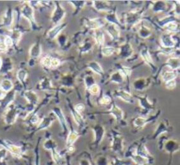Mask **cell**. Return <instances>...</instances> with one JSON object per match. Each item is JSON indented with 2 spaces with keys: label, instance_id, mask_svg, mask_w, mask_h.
<instances>
[{
  "label": "cell",
  "instance_id": "1",
  "mask_svg": "<svg viewBox=\"0 0 180 165\" xmlns=\"http://www.w3.org/2000/svg\"><path fill=\"white\" fill-rule=\"evenodd\" d=\"M41 64L43 66L48 68V69H51V68L52 69H55L60 64V60L57 58L52 57L50 56H46L42 59Z\"/></svg>",
  "mask_w": 180,
  "mask_h": 165
},
{
  "label": "cell",
  "instance_id": "2",
  "mask_svg": "<svg viewBox=\"0 0 180 165\" xmlns=\"http://www.w3.org/2000/svg\"><path fill=\"white\" fill-rule=\"evenodd\" d=\"M13 45L12 39L8 36H0V51H5Z\"/></svg>",
  "mask_w": 180,
  "mask_h": 165
},
{
  "label": "cell",
  "instance_id": "3",
  "mask_svg": "<svg viewBox=\"0 0 180 165\" xmlns=\"http://www.w3.org/2000/svg\"><path fill=\"white\" fill-rule=\"evenodd\" d=\"M131 158L135 163L138 165H145L146 164H147L149 161L148 159L138 154L136 152L133 153V154L131 155Z\"/></svg>",
  "mask_w": 180,
  "mask_h": 165
},
{
  "label": "cell",
  "instance_id": "4",
  "mask_svg": "<svg viewBox=\"0 0 180 165\" xmlns=\"http://www.w3.org/2000/svg\"><path fill=\"white\" fill-rule=\"evenodd\" d=\"M65 24H60L58 25L57 26H55V27H53V29L50 30L48 33V35L50 37V38L54 39L57 37L60 33L64 29Z\"/></svg>",
  "mask_w": 180,
  "mask_h": 165
},
{
  "label": "cell",
  "instance_id": "5",
  "mask_svg": "<svg viewBox=\"0 0 180 165\" xmlns=\"http://www.w3.org/2000/svg\"><path fill=\"white\" fill-rule=\"evenodd\" d=\"M111 114L114 116L117 120H120L122 119L123 117V112L121 110V109L116 106V105H113L111 108Z\"/></svg>",
  "mask_w": 180,
  "mask_h": 165
},
{
  "label": "cell",
  "instance_id": "6",
  "mask_svg": "<svg viewBox=\"0 0 180 165\" xmlns=\"http://www.w3.org/2000/svg\"><path fill=\"white\" fill-rule=\"evenodd\" d=\"M79 137V133L75 132V131H72L70 132L68 135V137L67 139V144L68 147L73 146V144L75 143V142L77 140Z\"/></svg>",
  "mask_w": 180,
  "mask_h": 165
},
{
  "label": "cell",
  "instance_id": "7",
  "mask_svg": "<svg viewBox=\"0 0 180 165\" xmlns=\"http://www.w3.org/2000/svg\"><path fill=\"white\" fill-rule=\"evenodd\" d=\"M107 31L109 35L111 36V37H112V38L114 39H117L118 37L119 36V31L116 25H115V24L109 25L108 27Z\"/></svg>",
  "mask_w": 180,
  "mask_h": 165
},
{
  "label": "cell",
  "instance_id": "8",
  "mask_svg": "<svg viewBox=\"0 0 180 165\" xmlns=\"http://www.w3.org/2000/svg\"><path fill=\"white\" fill-rule=\"evenodd\" d=\"M105 24V22L102 19H96L90 21L88 23V26L89 27H91L92 29H97V28H99L101 26H103Z\"/></svg>",
  "mask_w": 180,
  "mask_h": 165
},
{
  "label": "cell",
  "instance_id": "9",
  "mask_svg": "<svg viewBox=\"0 0 180 165\" xmlns=\"http://www.w3.org/2000/svg\"><path fill=\"white\" fill-rule=\"evenodd\" d=\"M13 85L12 82L10 80H8V79H4L1 82V84H0V88L1 89L5 92H9L13 88Z\"/></svg>",
  "mask_w": 180,
  "mask_h": 165
},
{
  "label": "cell",
  "instance_id": "10",
  "mask_svg": "<svg viewBox=\"0 0 180 165\" xmlns=\"http://www.w3.org/2000/svg\"><path fill=\"white\" fill-rule=\"evenodd\" d=\"M117 96L126 102H131L132 100V96L130 95V93L126 92L125 91H119L117 93Z\"/></svg>",
  "mask_w": 180,
  "mask_h": 165
},
{
  "label": "cell",
  "instance_id": "11",
  "mask_svg": "<svg viewBox=\"0 0 180 165\" xmlns=\"http://www.w3.org/2000/svg\"><path fill=\"white\" fill-rule=\"evenodd\" d=\"M41 52V50L40 46L38 45L34 44L30 50V55L32 57H38L40 55Z\"/></svg>",
  "mask_w": 180,
  "mask_h": 165
},
{
  "label": "cell",
  "instance_id": "12",
  "mask_svg": "<svg viewBox=\"0 0 180 165\" xmlns=\"http://www.w3.org/2000/svg\"><path fill=\"white\" fill-rule=\"evenodd\" d=\"M22 14L25 15V17L30 21L34 19V13L31 7H26L22 9Z\"/></svg>",
  "mask_w": 180,
  "mask_h": 165
},
{
  "label": "cell",
  "instance_id": "13",
  "mask_svg": "<svg viewBox=\"0 0 180 165\" xmlns=\"http://www.w3.org/2000/svg\"><path fill=\"white\" fill-rule=\"evenodd\" d=\"M25 96H26V98H27V100H30V103H32L33 104H37L38 102V97L36 95V93H34L33 92H27L26 94H25Z\"/></svg>",
  "mask_w": 180,
  "mask_h": 165
},
{
  "label": "cell",
  "instance_id": "14",
  "mask_svg": "<svg viewBox=\"0 0 180 165\" xmlns=\"http://www.w3.org/2000/svg\"><path fill=\"white\" fill-rule=\"evenodd\" d=\"M176 77V75L173 71H167L164 74V75H163V79H164L165 82H167L169 81L174 80Z\"/></svg>",
  "mask_w": 180,
  "mask_h": 165
},
{
  "label": "cell",
  "instance_id": "15",
  "mask_svg": "<svg viewBox=\"0 0 180 165\" xmlns=\"http://www.w3.org/2000/svg\"><path fill=\"white\" fill-rule=\"evenodd\" d=\"M146 124V119L139 117L135 119L134 121V126L138 128H142Z\"/></svg>",
  "mask_w": 180,
  "mask_h": 165
},
{
  "label": "cell",
  "instance_id": "16",
  "mask_svg": "<svg viewBox=\"0 0 180 165\" xmlns=\"http://www.w3.org/2000/svg\"><path fill=\"white\" fill-rule=\"evenodd\" d=\"M64 12L62 8H61V7H58V8L56 9V12L54 13V16H53V19H55L56 20V22H57L58 20H60L61 17L64 15ZM62 19V18H61Z\"/></svg>",
  "mask_w": 180,
  "mask_h": 165
},
{
  "label": "cell",
  "instance_id": "17",
  "mask_svg": "<svg viewBox=\"0 0 180 165\" xmlns=\"http://www.w3.org/2000/svg\"><path fill=\"white\" fill-rule=\"evenodd\" d=\"M162 40H163V45H164V47L166 46L167 43H167V47H173L174 43H173V40H172V39H171V38L169 36H165V37H163Z\"/></svg>",
  "mask_w": 180,
  "mask_h": 165
},
{
  "label": "cell",
  "instance_id": "18",
  "mask_svg": "<svg viewBox=\"0 0 180 165\" xmlns=\"http://www.w3.org/2000/svg\"><path fill=\"white\" fill-rule=\"evenodd\" d=\"M52 157L57 163H60V162L62 163V158L61 156L59 154L58 152H57V150H55L54 149H52Z\"/></svg>",
  "mask_w": 180,
  "mask_h": 165
},
{
  "label": "cell",
  "instance_id": "19",
  "mask_svg": "<svg viewBox=\"0 0 180 165\" xmlns=\"http://www.w3.org/2000/svg\"><path fill=\"white\" fill-rule=\"evenodd\" d=\"M91 68L95 73L100 74L102 73V68L101 67L100 64L98 62H92L91 63Z\"/></svg>",
  "mask_w": 180,
  "mask_h": 165
},
{
  "label": "cell",
  "instance_id": "20",
  "mask_svg": "<svg viewBox=\"0 0 180 165\" xmlns=\"http://www.w3.org/2000/svg\"><path fill=\"white\" fill-rule=\"evenodd\" d=\"M89 92L92 95H97L100 92V88L97 84H93L89 87Z\"/></svg>",
  "mask_w": 180,
  "mask_h": 165
},
{
  "label": "cell",
  "instance_id": "21",
  "mask_svg": "<svg viewBox=\"0 0 180 165\" xmlns=\"http://www.w3.org/2000/svg\"><path fill=\"white\" fill-rule=\"evenodd\" d=\"M114 52V48L111 47H107L103 48L102 50V53L105 56H110L113 54Z\"/></svg>",
  "mask_w": 180,
  "mask_h": 165
},
{
  "label": "cell",
  "instance_id": "22",
  "mask_svg": "<svg viewBox=\"0 0 180 165\" xmlns=\"http://www.w3.org/2000/svg\"><path fill=\"white\" fill-rule=\"evenodd\" d=\"M27 73L26 71H25L23 69H21V70H19V71L17 73V77L21 81H24L25 79H26L27 78Z\"/></svg>",
  "mask_w": 180,
  "mask_h": 165
},
{
  "label": "cell",
  "instance_id": "23",
  "mask_svg": "<svg viewBox=\"0 0 180 165\" xmlns=\"http://www.w3.org/2000/svg\"><path fill=\"white\" fill-rule=\"evenodd\" d=\"M73 117H74L75 123H77L78 125H79L81 123H82L83 118H82V116H81V114H79L75 111L74 112H73Z\"/></svg>",
  "mask_w": 180,
  "mask_h": 165
},
{
  "label": "cell",
  "instance_id": "24",
  "mask_svg": "<svg viewBox=\"0 0 180 165\" xmlns=\"http://www.w3.org/2000/svg\"><path fill=\"white\" fill-rule=\"evenodd\" d=\"M111 98L108 95H104L100 100V103L102 105H108L111 103Z\"/></svg>",
  "mask_w": 180,
  "mask_h": 165
},
{
  "label": "cell",
  "instance_id": "25",
  "mask_svg": "<svg viewBox=\"0 0 180 165\" xmlns=\"http://www.w3.org/2000/svg\"><path fill=\"white\" fill-rule=\"evenodd\" d=\"M177 62H179V60L178 59H171L168 62V64L169 65V67L172 69H176L177 67H179V64H174V63H177Z\"/></svg>",
  "mask_w": 180,
  "mask_h": 165
},
{
  "label": "cell",
  "instance_id": "26",
  "mask_svg": "<svg viewBox=\"0 0 180 165\" xmlns=\"http://www.w3.org/2000/svg\"><path fill=\"white\" fill-rule=\"evenodd\" d=\"M52 124V121L50 120V119H44L40 123V128H45L49 126Z\"/></svg>",
  "mask_w": 180,
  "mask_h": 165
},
{
  "label": "cell",
  "instance_id": "27",
  "mask_svg": "<svg viewBox=\"0 0 180 165\" xmlns=\"http://www.w3.org/2000/svg\"><path fill=\"white\" fill-rule=\"evenodd\" d=\"M165 86H166L167 88L169 90H173L174 88L176 87V81L175 80H171L169 81L166 82V84H165Z\"/></svg>",
  "mask_w": 180,
  "mask_h": 165
},
{
  "label": "cell",
  "instance_id": "28",
  "mask_svg": "<svg viewBox=\"0 0 180 165\" xmlns=\"http://www.w3.org/2000/svg\"><path fill=\"white\" fill-rule=\"evenodd\" d=\"M100 34H97L96 36L97 41L100 45H103L104 43V35L102 33H99Z\"/></svg>",
  "mask_w": 180,
  "mask_h": 165
},
{
  "label": "cell",
  "instance_id": "29",
  "mask_svg": "<svg viewBox=\"0 0 180 165\" xmlns=\"http://www.w3.org/2000/svg\"><path fill=\"white\" fill-rule=\"evenodd\" d=\"M84 108H85V107H84L83 104H78L75 106L74 109L75 112L81 114L84 110Z\"/></svg>",
  "mask_w": 180,
  "mask_h": 165
},
{
  "label": "cell",
  "instance_id": "30",
  "mask_svg": "<svg viewBox=\"0 0 180 165\" xmlns=\"http://www.w3.org/2000/svg\"><path fill=\"white\" fill-rule=\"evenodd\" d=\"M80 165H91V163L88 160H86V159H83L82 161H81L80 162Z\"/></svg>",
  "mask_w": 180,
  "mask_h": 165
},
{
  "label": "cell",
  "instance_id": "31",
  "mask_svg": "<svg viewBox=\"0 0 180 165\" xmlns=\"http://www.w3.org/2000/svg\"><path fill=\"white\" fill-rule=\"evenodd\" d=\"M68 151L70 152V153H72L74 152L75 151V147L74 146H69V149H68Z\"/></svg>",
  "mask_w": 180,
  "mask_h": 165
},
{
  "label": "cell",
  "instance_id": "32",
  "mask_svg": "<svg viewBox=\"0 0 180 165\" xmlns=\"http://www.w3.org/2000/svg\"><path fill=\"white\" fill-rule=\"evenodd\" d=\"M5 96V95H3V93H2V92H1V90H0V98H3Z\"/></svg>",
  "mask_w": 180,
  "mask_h": 165
},
{
  "label": "cell",
  "instance_id": "33",
  "mask_svg": "<svg viewBox=\"0 0 180 165\" xmlns=\"http://www.w3.org/2000/svg\"><path fill=\"white\" fill-rule=\"evenodd\" d=\"M1 57H0V67H1Z\"/></svg>",
  "mask_w": 180,
  "mask_h": 165
}]
</instances>
